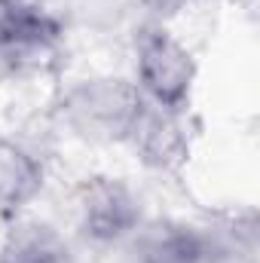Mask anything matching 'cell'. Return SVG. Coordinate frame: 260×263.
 <instances>
[{"mask_svg":"<svg viewBox=\"0 0 260 263\" xmlns=\"http://www.w3.org/2000/svg\"><path fill=\"white\" fill-rule=\"evenodd\" d=\"M141 107L144 101L138 89L123 80H92L80 86L67 101L73 126L83 135H95V138L129 135Z\"/></svg>","mask_w":260,"mask_h":263,"instance_id":"cell-1","label":"cell"},{"mask_svg":"<svg viewBox=\"0 0 260 263\" xmlns=\"http://www.w3.org/2000/svg\"><path fill=\"white\" fill-rule=\"evenodd\" d=\"M138 80L156 107L175 110L190 95L193 59L165 31H147L138 40Z\"/></svg>","mask_w":260,"mask_h":263,"instance_id":"cell-2","label":"cell"},{"mask_svg":"<svg viewBox=\"0 0 260 263\" xmlns=\"http://www.w3.org/2000/svg\"><path fill=\"white\" fill-rule=\"evenodd\" d=\"M138 223V205L126 187L98 181L86 190L83 199V227L92 239H120L123 233L135 230Z\"/></svg>","mask_w":260,"mask_h":263,"instance_id":"cell-3","label":"cell"},{"mask_svg":"<svg viewBox=\"0 0 260 263\" xmlns=\"http://www.w3.org/2000/svg\"><path fill=\"white\" fill-rule=\"evenodd\" d=\"M0 263H67V248L49 227L25 223L3 245Z\"/></svg>","mask_w":260,"mask_h":263,"instance_id":"cell-4","label":"cell"},{"mask_svg":"<svg viewBox=\"0 0 260 263\" xmlns=\"http://www.w3.org/2000/svg\"><path fill=\"white\" fill-rule=\"evenodd\" d=\"M205 239L187 227H159L141 242V263H199Z\"/></svg>","mask_w":260,"mask_h":263,"instance_id":"cell-5","label":"cell"},{"mask_svg":"<svg viewBox=\"0 0 260 263\" xmlns=\"http://www.w3.org/2000/svg\"><path fill=\"white\" fill-rule=\"evenodd\" d=\"M37 187H40V168L31 162V156L0 144V202L18 205L34 196Z\"/></svg>","mask_w":260,"mask_h":263,"instance_id":"cell-6","label":"cell"},{"mask_svg":"<svg viewBox=\"0 0 260 263\" xmlns=\"http://www.w3.org/2000/svg\"><path fill=\"white\" fill-rule=\"evenodd\" d=\"M6 3H15V0H0V9H3V6H6Z\"/></svg>","mask_w":260,"mask_h":263,"instance_id":"cell-7","label":"cell"}]
</instances>
